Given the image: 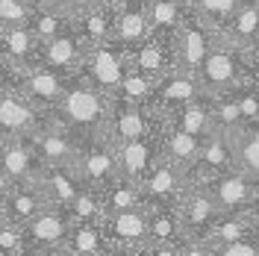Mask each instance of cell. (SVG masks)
<instances>
[{"mask_svg": "<svg viewBox=\"0 0 259 256\" xmlns=\"http://www.w3.org/2000/svg\"><path fill=\"white\" fill-rule=\"evenodd\" d=\"M109 106H112V97L100 95L89 82L74 77L65 86V92L59 97V103L53 106V112L48 115L56 124H62L65 130H71L80 142H95V139H103Z\"/></svg>", "mask_w": 259, "mask_h": 256, "instance_id": "obj_1", "label": "cell"}, {"mask_svg": "<svg viewBox=\"0 0 259 256\" xmlns=\"http://www.w3.org/2000/svg\"><path fill=\"white\" fill-rule=\"evenodd\" d=\"M130 71L127 65V48L109 41V45H95V48H85L82 53V62L77 68V80L89 82L92 89H97L100 95L115 97L118 95V86L124 80V74Z\"/></svg>", "mask_w": 259, "mask_h": 256, "instance_id": "obj_2", "label": "cell"}, {"mask_svg": "<svg viewBox=\"0 0 259 256\" xmlns=\"http://www.w3.org/2000/svg\"><path fill=\"white\" fill-rule=\"evenodd\" d=\"M197 80L206 95H227V92L239 89L247 82V53L233 45H224L218 38V45L209 50L206 62L200 65Z\"/></svg>", "mask_w": 259, "mask_h": 256, "instance_id": "obj_3", "label": "cell"}, {"mask_svg": "<svg viewBox=\"0 0 259 256\" xmlns=\"http://www.w3.org/2000/svg\"><path fill=\"white\" fill-rule=\"evenodd\" d=\"M218 45V30L209 27L206 21L194 15L189 9V15L183 18L174 35H171V48H174V62H177L180 71H189V74H197L200 65L206 62L209 50Z\"/></svg>", "mask_w": 259, "mask_h": 256, "instance_id": "obj_4", "label": "cell"}, {"mask_svg": "<svg viewBox=\"0 0 259 256\" xmlns=\"http://www.w3.org/2000/svg\"><path fill=\"white\" fill-rule=\"evenodd\" d=\"M162 127V115H156L150 106H139V103H124V100H115L109 106V118H106V130H103V139L109 144H127L133 139H142L150 136Z\"/></svg>", "mask_w": 259, "mask_h": 256, "instance_id": "obj_5", "label": "cell"}, {"mask_svg": "<svg viewBox=\"0 0 259 256\" xmlns=\"http://www.w3.org/2000/svg\"><path fill=\"white\" fill-rule=\"evenodd\" d=\"M74 174L85 189L100 192L103 186H109L115 177H121L118 171V156H115V144L106 139H95V142H82L77 159L71 162Z\"/></svg>", "mask_w": 259, "mask_h": 256, "instance_id": "obj_6", "label": "cell"}, {"mask_svg": "<svg viewBox=\"0 0 259 256\" xmlns=\"http://www.w3.org/2000/svg\"><path fill=\"white\" fill-rule=\"evenodd\" d=\"M41 168L30 139H0V189L38 186Z\"/></svg>", "mask_w": 259, "mask_h": 256, "instance_id": "obj_7", "label": "cell"}, {"mask_svg": "<svg viewBox=\"0 0 259 256\" xmlns=\"http://www.w3.org/2000/svg\"><path fill=\"white\" fill-rule=\"evenodd\" d=\"M100 230H103V239L109 244V250L136 253L139 247L147 244V206L103 215Z\"/></svg>", "mask_w": 259, "mask_h": 256, "instance_id": "obj_8", "label": "cell"}, {"mask_svg": "<svg viewBox=\"0 0 259 256\" xmlns=\"http://www.w3.org/2000/svg\"><path fill=\"white\" fill-rule=\"evenodd\" d=\"M45 121L48 112L30 103L18 89L0 92V139H30Z\"/></svg>", "mask_w": 259, "mask_h": 256, "instance_id": "obj_9", "label": "cell"}, {"mask_svg": "<svg viewBox=\"0 0 259 256\" xmlns=\"http://www.w3.org/2000/svg\"><path fill=\"white\" fill-rule=\"evenodd\" d=\"M71 227H74V221H71L68 209L45 206L32 221L21 227L24 241H27V253H32V250H62Z\"/></svg>", "mask_w": 259, "mask_h": 256, "instance_id": "obj_10", "label": "cell"}, {"mask_svg": "<svg viewBox=\"0 0 259 256\" xmlns=\"http://www.w3.org/2000/svg\"><path fill=\"white\" fill-rule=\"evenodd\" d=\"M200 186H203L206 194L215 200L218 212H242L247 203H253L259 197V180L247 177L244 171H239V168L212 177V180L200 183Z\"/></svg>", "mask_w": 259, "mask_h": 256, "instance_id": "obj_11", "label": "cell"}, {"mask_svg": "<svg viewBox=\"0 0 259 256\" xmlns=\"http://www.w3.org/2000/svg\"><path fill=\"white\" fill-rule=\"evenodd\" d=\"M174 209H177V218H180V227H183V236L186 239H203V233L221 215L218 206H215V200L206 194V189L200 183H189L186 192L180 194V200Z\"/></svg>", "mask_w": 259, "mask_h": 256, "instance_id": "obj_12", "label": "cell"}, {"mask_svg": "<svg viewBox=\"0 0 259 256\" xmlns=\"http://www.w3.org/2000/svg\"><path fill=\"white\" fill-rule=\"evenodd\" d=\"M139 186H142L145 206H177L180 194L186 192V186H189V174L183 168H177L174 162L159 156L156 165L147 171V177Z\"/></svg>", "mask_w": 259, "mask_h": 256, "instance_id": "obj_13", "label": "cell"}, {"mask_svg": "<svg viewBox=\"0 0 259 256\" xmlns=\"http://www.w3.org/2000/svg\"><path fill=\"white\" fill-rule=\"evenodd\" d=\"M30 144L41 165H71L77 159L82 142L71 130H65L62 124H56L48 115V121L30 136Z\"/></svg>", "mask_w": 259, "mask_h": 256, "instance_id": "obj_14", "label": "cell"}, {"mask_svg": "<svg viewBox=\"0 0 259 256\" xmlns=\"http://www.w3.org/2000/svg\"><path fill=\"white\" fill-rule=\"evenodd\" d=\"M206 92L200 89V80L197 74H189V71H168L162 80H156L153 86V97H150V109L156 115H171L174 109L192 103L197 97H203Z\"/></svg>", "mask_w": 259, "mask_h": 256, "instance_id": "obj_15", "label": "cell"}, {"mask_svg": "<svg viewBox=\"0 0 259 256\" xmlns=\"http://www.w3.org/2000/svg\"><path fill=\"white\" fill-rule=\"evenodd\" d=\"M127 65L130 71L142 74L147 80H162L168 71H174V48H171V38H156V35H147L145 41L127 48Z\"/></svg>", "mask_w": 259, "mask_h": 256, "instance_id": "obj_16", "label": "cell"}, {"mask_svg": "<svg viewBox=\"0 0 259 256\" xmlns=\"http://www.w3.org/2000/svg\"><path fill=\"white\" fill-rule=\"evenodd\" d=\"M68 77L50 71L48 65H32L27 71H21L18 77V92L27 97L30 103H35L41 112H53V106L59 103L65 86H68Z\"/></svg>", "mask_w": 259, "mask_h": 256, "instance_id": "obj_17", "label": "cell"}, {"mask_svg": "<svg viewBox=\"0 0 259 256\" xmlns=\"http://www.w3.org/2000/svg\"><path fill=\"white\" fill-rule=\"evenodd\" d=\"M236 168V153H233V142L224 133H209L203 144H200V153L194 159L192 171H189V183H206L212 177L227 174Z\"/></svg>", "mask_w": 259, "mask_h": 256, "instance_id": "obj_18", "label": "cell"}, {"mask_svg": "<svg viewBox=\"0 0 259 256\" xmlns=\"http://www.w3.org/2000/svg\"><path fill=\"white\" fill-rule=\"evenodd\" d=\"M115 156H118V171H121L124 180L142 183L147 177V171L162 156L159 153V130L150 133V136H142V139H133L127 144H118L115 147Z\"/></svg>", "mask_w": 259, "mask_h": 256, "instance_id": "obj_19", "label": "cell"}, {"mask_svg": "<svg viewBox=\"0 0 259 256\" xmlns=\"http://www.w3.org/2000/svg\"><path fill=\"white\" fill-rule=\"evenodd\" d=\"M218 38L224 45L253 53V48L259 45V6L256 0H242L239 9L224 21V27L218 30Z\"/></svg>", "mask_w": 259, "mask_h": 256, "instance_id": "obj_20", "label": "cell"}, {"mask_svg": "<svg viewBox=\"0 0 259 256\" xmlns=\"http://www.w3.org/2000/svg\"><path fill=\"white\" fill-rule=\"evenodd\" d=\"M82 53H85V45L77 38V32L68 27L65 32L53 35L50 41L41 45V65H48L50 71H56V74H62L68 80H74L77 77V68L82 62Z\"/></svg>", "mask_w": 259, "mask_h": 256, "instance_id": "obj_21", "label": "cell"}, {"mask_svg": "<svg viewBox=\"0 0 259 256\" xmlns=\"http://www.w3.org/2000/svg\"><path fill=\"white\" fill-rule=\"evenodd\" d=\"M71 30L77 32V38L85 48L109 45V41H115V6L106 0L82 15L71 18Z\"/></svg>", "mask_w": 259, "mask_h": 256, "instance_id": "obj_22", "label": "cell"}, {"mask_svg": "<svg viewBox=\"0 0 259 256\" xmlns=\"http://www.w3.org/2000/svg\"><path fill=\"white\" fill-rule=\"evenodd\" d=\"M0 53L18 71L41 65V41L30 32V27H0Z\"/></svg>", "mask_w": 259, "mask_h": 256, "instance_id": "obj_23", "label": "cell"}, {"mask_svg": "<svg viewBox=\"0 0 259 256\" xmlns=\"http://www.w3.org/2000/svg\"><path fill=\"white\" fill-rule=\"evenodd\" d=\"M38 189L48 197L50 206H62L68 209L74 203V197L80 194L82 183L77 180L71 165H45L38 174Z\"/></svg>", "mask_w": 259, "mask_h": 256, "instance_id": "obj_24", "label": "cell"}, {"mask_svg": "<svg viewBox=\"0 0 259 256\" xmlns=\"http://www.w3.org/2000/svg\"><path fill=\"white\" fill-rule=\"evenodd\" d=\"M200 144H203V139H197V136H192V133L177 130V127H171V124L162 121V127H159V153H162V159L174 162V165L183 168L186 174L192 171L194 159H197V153H200Z\"/></svg>", "mask_w": 259, "mask_h": 256, "instance_id": "obj_25", "label": "cell"}, {"mask_svg": "<svg viewBox=\"0 0 259 256\" xmlns=\"http://www.w3.org/2000/svg\"><path fill=\"white\" fill-rule=\"evenodd\" d=\"M0 194L6 203V218L18 227H24L45 206H50L38 186H12V189H0Z\"/></svg>", "mask_w": 259, "mask_h": 256, "instance_id": "obj_26", "label": "cell"}, {"mask_svg": "<svg viewBox=\"0 0 259 256\" xmlns=\"http://www.w3.org/2000/svg\"><path fill=\"white\" fill-rule=\"evenodd\" d=\"M162 121L171 124V127H177V130H186V133H192L197 139H206L209 133H215L209 95H203V97H197V100H192V103H186V106H180L171 115H162Z\"/></svg>", "mask_w": 259, "mask_h": 256, "instance_id": "obj_27", "label": "cell"}, {"mask_svg": "<svg viewBox=\"0 0 259 256\" xmlns=\"http://www.w3.org/2000/svg\"><path fill=\"white\" fill-rule=\"evenodd\" d=\"M145 15L150 35L171 38L183 18L189 15V0H145Z\"/></svg>", "mask_w": 259, "mask_h": 256, "instance_id": "obj_28", "label": "cell"}, {"mask_svg": "<svg viewBox=\"0 0 259 256\" xmlns=\"http://www.w3.org/2000/svg\"><path fill=\"white\" fill-rule=\"evenodd\" d=\"M186 239L174 206H147V241L150 244H180Z\"/></svg>", "mask_w": 259, "mask_h": 256, "instance_id": "obj_29", "label": "cell"}, {"mask_svg": "<svg viewBox=\"0 0 259 256\" xmlns=\"http://www.w3.org/2000/svg\"><path fill=\"white\" fill-rule=\"evenodd\" d=\"M97 194H100V203H103V215L145 206L142 186H139V183H133V180H124V177H115L112 183H109V186H103Z\"/></svg>", "mask_w": 259, "mask_h": 256, "instance_id": "obj_30", "label": "cell"}, {"mask_svg": "<svg viewBox=\"0 0 259 256\" xmlns=\"http://www.w3.org/2000/svg\"><path fill=\"white\" fill-rule=\"evenodd\" d=\"M109 244L103 239L100 224H74L62 244L65 256H103Z\"/></svg>", "mask_w": 259, "mask_h": 256, "instance_id": "obj_31", "label": "cell"}, {"mask_svg": "<svg viewBox=\"0 0 259 256\" xmlns=\"http://www.w3.org/2000/svg\"><path fill=\"white\" fill-rule=\"evenodd\" d=\"M253 233H256V230L250 227V221L244 218L242 212H221V215H218V221L203 233V241L215 250V247H221V244L247 239V236H253Z\"/></svg>", "mask_w": 259, "mask_h": 256, "instance_id": "obj_32", "label": "cell"}, {"mask_svg": "<svg viewBox=\"0 0 259 256\" xmlns=\"http://www.w3.org/2000/svg\"><path fill=\"white\" fill-rule=\"evenodd\" d=\"M27 27H30V32L45 45V41H50L53 35H59V32H65L68 27H71V18L65 15V12H59L50 0H41V3L32 6Z\"/></svg>", "mask_w": 259, "mask_h": 256, "instance_id": "obj_33", "label": "cell"}, {"mask_svg": "<svg viewBox=\"0 0 259 256\" xmlns=\"http://www.w3.org/2000/svg\"><path fill=\"white\" fill-rule=\"evenodd\" d=\"M147 35H150V27H147L145 6H124V9H115V41H118V45L133 48V45L145 41Z\"/></svg>", "mask_w": 259, "mask_h": 256, "instance_id": "obj_34", "label": "cell"}, {"mask_svg": "<svg viewBox=\"0 0 259 256\" xmlns=\"http://www.w3.org/2000/svg\"><path fill=\"white\" fill-rule=\"evenodd\" d=\"M233 153H236V168L247 177L259 180V124L256 127H242L230 136Z\"/></svg>", "mask_w": 259, "mask_h": 256, "instance_id": "obj_35", "label": "cell"}, {"mask_svg": "<svg viewBox=\"0 0 259 256\" xmlns=\"http://www.w3.org/2000/svg\"><path fill=\"white\" fill-rule=\"evenodd\" d=\"M212 103V121H215V133H224V136H233L244 127L242 112L236 106L233 95H209Z\"/></svg>", "mask_w": 259, "mask_h": 256, "instance_id": "obj_36", "label": "cell"}, {"mask_svg": "<svg viewBox=\"0 0 259 256\" xmlns=\"http://www.w3.org/2000/svg\"><path fill=\"white\" fill-rule=\"evenodd\" d=\"M68 215L74 224H103V203H100V194L95 189H85L82 186L80 194L74 197V203L68 206Z\"/></svg>", "mask_w": 259, "mask_h": 256, "instance_id": "obj_37", "label": "cell"}, {"mask_svg": "<svg viewBox=\"0 0 259 256\" xmlns=\"http://www.w3.org/2000/svg\"><path fill=\"white\" fill-rule=\"evenodd\" d=\"M239 3H242V0H189V9H192L200 21H206L209 27L221 30L227 18L239 9Z\"/></svg>", "mask_w": 259, "mask_h": 256, "instance_id": "obj_38", "label": "cell"}, {"mask_svg": "<svg viewBox=\"0 0 259 256\" xmlns=\"http://www.w3.org/2000/svg\"><path fill=\"white\" fill-rule=\"evenodd\" d=\"M153 86L156 82L136 74V71H127L124 80L118 86V95L115 100H124V103H139V106H150V97H153Z\"/></svg>", "mask_w": 259, "mask_h": 256, "instance_id": "obj_39", "label": "cell"}, {"mask_svg": "<svg viewBox=\"0 0 259 256\" xmlns=\"http://www.w3.org/2000/svg\"><path fill=\"white\" fill-rule=\"evenodd\" d=\"M227 95H233L236 106H239V112H242L244 127H256L259 124V92L256 89L244 82V86L233 89V92H227Z\"/></svg>", "mask_w": 259, "mask_h": 256, "instance_id": "obj_40", "label": "cell"}, {"mask_svg": "<svg viewBox=\"0 0 259 256\" xmlns=\"http://www.w3.org/2000/svg\"><path fill=\"white\" fill-rule=\"evenodd\" d=\"M30 12L27 0H0V27H27Z\"/></svg>", "mask_w": 259, "mask_h": 256, "instance_id": "obj_41", "label": "cell"}, {"mask_svg": "<svg viewBox=\"0 0 259 256\" xmlns=\"http://www.w3.org/2000/svg\"><path fill=\"white\" fill-rule=\"evenodd\" d=\"M0 250H6L9 256H27V241H24V230L12 221L0 227Z\"/></svg>", "mask_w": 259, "mask_h": 256, "instance_id": "obj_42", "label": "cell"}, {"mask_svg": "<svg viewBox=\"0 0 259 256\" xmlns=\"http://www.w3.org/2000/svg\"><path fill=\"white\" fill-rule=\"evenodd\" d=\"M212 256H259V233L239 241H230V244H221V247L212 250Z\"/></svg>", "mask_w": 259, "mask_h": 256, "instance_id": "obj_43", "label": "cell"}, {"mask_svg": "<svg viewBox=\"0 0 259 256\" xmlns=\"http://www.w3.org/2000/svg\"><path fill=\"white\" fill-rule=\"evenodd\" d=\"M59 12H65L68 18H77L82 12H89V9H95L100 3H106V0H50Z\"/></svg>", "mask_w": 259, "mask_h": 256, "instance_id": "obj_44", "label": "cell"}, {"mask_svg": "<svg viewBox=\"0 0 259 256\" xmlns=\"http://www.w3.org/2000/svg\"><path fill=\"white\" fill-rule=\"evenodd\" d=\"M18 77H21V71H18L15 65H12L6 56H3V53H0V92L18 89Z\"/></svg>", "mask_w": 259, "mask_h": 256, "instance_id": "obj_45", "label": "cell"}, {"mask_svg": "<svg viewBox=\"0 0 259 256\" xmlns=\"http://www.w3.org/2000/svg\"><path fill=\"white\" fill-rule=\"evenodd\" d=\"M177 250L180 256H212V247L203 239H183Z\"/></svg>", "mask_w": 259, "mask_h": 256, "instance_id": "obj_46", "label": "cell"}, {"mask_svg": "<svg viewBox=\"0 0 259 256\" xmlns=\"http://www.w3.org/2000/svg\"><path fill=\"white\" fill-rule=\"evenodd\" d=\"M177 247L180 244H150L147 241L145 247H139L136 253H127V256H180Z\"/></svg>", "mask_w": 259, "mask_h": 256, "instance_id": "obj_47", "label": "cell"}, {"mask_svg": "<svg viewBox=\"0 0 259 256\" xmlns=\"http://www.w3.org/2000/svg\"><path fill=\"white\" fill-rule=\"evenodd\" d=\"M247 86L259 92V56H247Z\"/></svg>", "mask_w": 259, "mask_h": 256, "instance_id": "obj_48", "label": "cell"}, {"mask_svg": "<svg viewBox=\"0 0 259 256\" xmlns=\"http://www.w3.org/2000/svg\"><path fill=\"white\" fill-rule=\"evenodd\" d=\"M242 215L247 218V221H250V227H253V230L259 233V197L253 200V203H247V206L242 209Z\"/></svg>", "mask_w": 259, "mask_h": 256, "instance_id": "obj_49", "label": "cell"}, {"mask_svg": "<svg viewBox=\"0 0 259 256\" xmlns=\"http://www.w3.org/2000/svg\"><path fill=\"white\" fill-rule=\"evenodd\" d=\"M115 9H124V6H145V0H109Z\"/></svg>", "mask_w": 259, "mask_h": 256, "instance_id": "obj_50", "label": "cell"}, {"mask_svg": "<svg viewBox=\"0 0 259 256\" xmlns=\"http://www.w3.org/2000/svg\"><path fill=\"white\" fill-rule=\"evenodd\" d=\"M27 256H65L62 250H32V253H27Z\"/></svg>", "mask_w": 259, "mask_h": 256, "instance_id": "obj_51", "label": "cell"}, {"mask_svg": "<svg viewBox=\"0 0 259 256\" xmlns=\"http://www.w3.org/2000/svg\"><path fill=\"white\" fill-rule=\"evenodd\" d=\"M9 218H6V203H3V194H0V227L6 224Z\"/></svg>", "mask_w": 259, "mask_h": 256, "instance_id": "obj_52", "label": "cell"}, {"mask_svg": "<svg viewBox=\"0 0 259 256\" xmlns=\"http://www.w3.org/2000/svg\"><path fill=\"white\" fill-rule=\"evenodd\" d=\"M103 256H127V253H118V250H106Z\"/></svg>", "mask_w": 259, "mask_h": 256, "instance_id": "obj_53", "label": "cell"}, {"mask_svg": "<svg viewBox=\"0 0 259 256\" xmlns=\"http://www.w3.org/2000/svg\"><path fill=\"white\" fill-rule=\"evenodd\" d=\"M247 56H259V45H256V48H253V53H247Z\"/></svg>", "mask_w": 259, "mask_h": 256, "instance_id": "obj_54", "label": "cell"}, {"mask_svg": "<svg viewBox=\"0 0 259 256\" xmlns=\"http://www.w3.org/2000/svg\"><path fill=\"white\" fill-rule=\"evenodd\" d=\"M27 3H30V6H35V3H41V0H27Z\"/></svg>", "mask_w": 259, "mask_h": 256, "instance_id": "obj_55", "label": "cell"}, {"mask_svg": "<svg viewBox=\"0 0 259 256\" xmlns=\"http://www.w3.org/2000/svg\"><path fill=\"white\" fill-rule=\"evenodd\" d=\"M0 256H9V253H6V250H0Z\"/></svg>", "mask_w": 259, "mask_h": 256, "instance_id": "obj_56", "label": "cell"}, {"mask_svg": "<svg viewBox=\"0 0 259 256\" xmlns=\"http://www.w3.org/2000/svg\"><path fill=\"white\" fill-rule=\"evenodd\" d=\"M256 6H259V0H256Z\"/></svg>", "mask_w": 259, "mask_h": 256, "instance_id": "obj_57", "label": "cell"}]
</instances>
